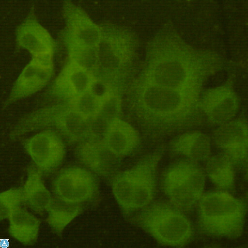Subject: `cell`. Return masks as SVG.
<instances>
[{
    "mask_svg": "<svg viewBox=\"0 0 248 248\" xmlns=\"http://www.w3.org/2000/svg\"><path fill=\"white\" fill-rule=\"evenodd\" d=\"M75 155L81 166L108 182L120 170L123 159L108 148L101 136L76 145Z\"/></svg>",
    "mask_w": 248,
    "mask_h": 248,
    "instance_id": "obj_15",
    "label": "cell"
},
{
    "mask_svg": "<svg viewBox=\"0 0 248 248\" xmlns=\"http://www.w3.org/2000/svg\"><path fill=\"white\" fill-rule=\"evenodd\" d=\"M210 137L213 144L235 165L247 164L248 128L245 118H235L214 127Z\"/></svg>",
    "mask_w": 248,
    "mask_h": 248,
    "instance_id": "obj_16",
    "label": "cell"
},
{
    "mask_svg": "<svg viewBox=\"0 0 248 248\" xmlns=\"http://www.w3.org/2000/svg\"><path fill=\"white\" fill-rule=\"evenodd\" d=\"M240 107V98L231 78L203 90L200 95V107L205 124L214 127L234 119Z\"/></svg>",
    "mask_w": 248,
    "mask_h": 248,
    "instance_id": "obj_11",
    "label": "cell"
},
{
    "mask_svg": "<svg viewBox=\"0 0 248 248\" xmlns=\"http://www.w3.org/2000/svg\"><path fill=\"white\" fill-rule=\"evenodd\" d=\"M23 147L33 164L43 175L58 170L66 154L65 141L57 132L43 129L24 140Z\"/></svg>",
    "mask_w": 248,
    "mask_h": 248,
    "instance_id": "obj_12",
    "label": "cell"
},
{
    "mask_svg": "<svg viewBox=\"0 0 248 248\" xmlns=\"http://www.w3.org/2000/svg\"><path fill=\"white\" fill-rule=\"evenodd\" d=\"M206 177L200 164L180 158L164 171L163 192L170 202L186 213L191 212L204 193Z\"/></svg>",
    "mask_w": 248,
    "mask_h": 248,
    "instance_id": "obj_9",
    "label": "cell"
},
{
    "mask_svg": "<svg viewBox=\"0 0 248 248\" xmlns=\"http://www.w3.org/2000/svg\"><path fill=\"white\" fill-rule=\"evenodd\" d=\"M131 223L159 244L181 247L194 235V227L186 213L167 200L154 201L130 216Z\"/></svg>",
    "mask_w": 248,
    "mask_h": 248,
    "instance_id": "obj_7",
    "label": "cell"
},
{
    "mask_svg": "<svg viewBox=\"0 0 248 248\" xmlns=\"http://www.w3.org/2000/svg\"><path fill=\"white\" fill-rule=\"evenodd\" d=\"M96 81L94 75L79 64L68 60L45 93L44 99L70 103L90 91Z\"/></svg>",
    "mask_w": 248,
    "mask_h": 248,
    "instance_id": "obj_13",
    "label": "cell"
},
{
    "mask_svg": "<svg viewBox=\"0 0 248 248\" xmlns=\"http://www.w3.org/2000/svg\"><path fill=\"white\" fill-rule=\"evenodd\" d=\"M223 63L216 51L193 46L167 24L148 43L143 68L138 77L166 88L202 91Z\"/></svg>",
    "mask_w": 248,
    "mask_h": 248,
    "instance_id": "obj_2",
    "label": "cell"
},
{
    "mask_svg": "<svg viewBox=\"0 0 248 248\" xmlns=\"http://www.w3.org/2000/svg\"><path fill=\"white\" fill-rule=\"evenodd\" d=\"M163 146L144 156L110 179L113 197L124 216L129 217L154 201Z\"/></svg>",
    "mask_w": 248,
    "mask_h": 248,
    "instance_id": "obj_5",
    "label": "cell"
},
{
    "mask_svg": "<svg viewBox=\"0 0 248 248\" xmlns=\"http://www.w3.org/2000/svg\"><path fill=\"white\" fill-rule=\"evenodd\" d=\"M53 57L31 58L14 83L5 105H9L31 96L46 86L54 74Z\"/></svg>",
    "mask_w": 248,
    "mask_h": 248,
    "instance_id": "obj_14",
    "label": "cell"
},
{
    "mask_svg": "<svg viewBox=\"0 0 248 248\" xmlns=\"http://www.w3.org/2000/svg\"><path fill=\"white\" fill-rule=\"evenodd\" d=\"M141 137L136 126L123 118L108 123L104 128L101 135L108 148L122 159L137 150L141 143Z\"/></svg>",
    "mask_w": 248,
    "mask_h": 248,
    "instance_id": "obj_18",
    "label": "cell"
},
{
    "mask_svg": "<svg viewBox=\"0 0 248 248\" xmlns=\"http://www.w3.org/2000/svg\"><path fill=\"white\" fill-rule=\"evenodd\" d=\"M23 205L22 187H13L1 192L0 194V220L8 219L15 208Z\"/></svg>",
    "mask_w": 248,
    "mask_h": 248,
    "instance_id": "obj_25",
    "label": "cell"
},
{
    "mask_svg": "<svg viewBox=\"0 0 248 248\" xmlns=\"http://www.w3.org/2000/svg\"><path fill=\"white\" fill-rule=\"evenodd\" d=\"M101 26L94 75L98 80L125 92L136 69L138 38L123 26L109 23Z\"/></svg>",
    "mask_w": 248,
    "mask_h": 248,
    "instance_id": "obj_3",
    "label": "cell"
},
{
    "mask_svg": "<svg viewBox=\"0 0 248 248\" xmlns=\"http://www.w3.org/2000/svg\"><path fill=\"white\" fill-rule=\"evenodd\" d=\"M202 91L166 88L138 76L125 93L133 124L141 136L157 142L205 124L200 107Z\"/></svg>",
    "mask_w": 248,
    "mask_h": 248,
    "instance_id": "obj_1",
    "label": "cell"
},
{
    "mask_svg": "<svg viewBox=\"0 0 248 248\" xmlns=\"http://www.w3.org/2000/svg\"><path fill=\"white\" fill-rule=\"evenodd\" d=\"M46 129L55 131L65 141L75 146L101 136L94 121L81 114L69 103L56 102L21 117L12 128L9 137L16 140L29 133Z\"/></svg>",
    "mask_w": 248,
    "mask_h": 248,
    "instance_id": "obj_4",
    "label": "cell"
},
{
    "mask_svg": "<svg viewBox=\"0 0 248 248\" xmlns=\"http://www.w3.org/2000/svg\"><path fill=\"white\" fill-rule=\"evenodd\" d=\"M8 232L20 243L31 246L38 238L41 222L32 213L22 205L15 208L10 213Z\"/></svg>",
    "mask_w": 248,
    "mask_h": 248,
    "instance_id": "obj_21",
    "label": "cell"
},
{
    "mask_svg": "<svg viewBox=\"0 0 248 248\" xmlns=\"http://www.w3.org/2000/svg\"><path fill=\"white\" fill-rule=\"evenodd\" d=\"M235 164L226 155L220 152L212 155L204 163L206 177L219 190L230 192L235 184Z\"/></svg>",
    "mask_w": 248,
    "mask_h": 248,
    "instance_id": "obj_22",
    "label": "cell"
},
{
    "mask_svg": "<svg viewBox=\"0 0 248 248\" xmlns=\"http://www.w3.org/2000/svg\"><path fill=\"white\" fill-rule=\"evenodd\" d=\"M62 15L64 26L60 38L66 48L67 59L94 74L102 35L101 26L95 23L82 8L70 1L63 2Z\"/></svg>",
    "mask_w": 248,
    "mask_h": 248,
    "instance_id": "obj_8",
    "label": "cell"
},
{
    "mask_svg": "<svg viewBox=\"0 0 248 248\" xmlns=\"http://www.w3.org/2000/svg\"><path fill=\"white\" fill-rule=\"evenodd\" d=\"M16 43L17 47L27 50L31 58L54 56L56 50L53 38L32 10L17 27Z\"/></svg>",
    "mask_w": 248,
    "mask_h": 248,
    "instance_id": "obj_17",
    "label": "cell"
},
{
    "mask_svg": "<svg viewBox=\"0 0 248 248\" xmlns=\"http://www.w3.org/2000/svg\"><path fill=\"white\" fill-rule=\"evenodd\" d=\"M213 143L206 133L195 129L173 138L168 146L170 153L197 163H205L212 155Z\"/></svg>",
    "mask_w": 248,
    "mask_h": 248,
    "instance_id": "obj_19",
    "label": "cell"
},
{
    "mask_svg": "<svg viewBox=\"0 0 248 248\" xmlns=\"http://www.w3.org/2000/svg\"><path fill=\"white\" fill-rule=\"evenodd\" d=\"M41 172L33 164L28 167L26 179L22 187L24 205L34 213L43 215L46 213L53 195L44 184Z\"/></svg>",
    "mask_w": 248,
    "mask_h": 248,
    "instance_id": "obj_20",
    "label": "cell"
},
{
    "mask_svg": "<svg viewBox=\"0 0 248 248\" xmlns=\"http://www.w3.org/2000/svg\"><path fill=\"white\" fill-rule=\"evenodd\" d=\"M114 90L99 93L92 88L70 103L75 109L87 118L95 122L106 96Z\"/></svg>",
    "mask_w": 248,
    "mask_h": 248,
    "instance_id": "obj_24",
    "label": "cell"
},
{
    "mask_svg": "<svg viewBox=\"0 0 248 248\" xmlns=\"http://www.w3.org/2000/svg\"><path fill=\"white\" fill-rule=\"evenodd\" d=\"M99 178L82 166L61 169L51 182L53 196L66 203L84 207L96 204L100 199Z\"/></svg>",
    "mask_w": 248,
    "mask_h": 248,
    "instance_id": "obj_10",
    "label": "cell"
},
{
    "mask_svg": "<svg viewBox=\"0 0 248 248\" xmlns=\"http://www.w3.org/2000/svg\"><path fill=\"white\" fill-rule=\"evenodd\" d=\"M84 207L74 205L60 201L53 196L46 212V222L52 231L61 236L65 228L83 212Z\"/></svg>",
    "mask_w": 248,
    "mask_h": 248,
    "instance_id": "obj_23",
    "label": "cell"
},
{
    "mask_svg": "<svg viewBox=\"0 0 248 248\" xmlns=\"http://www.w3.org/2000/svg\"><path fill=\"white\" fill-rule=\"evenodd\" d=\"M197 226L207 236L230 239L241 236L245 226V202L229 192L204 193L197 206Z\"/></svg>",
    "mask_w": 248,
    "mask_h": 248,
    "instance_id": "obj_6",
    "label": "cell"
}]
</instances>
